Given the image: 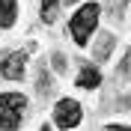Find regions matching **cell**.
<instances>
[{
    "label": "cell",
    "mask_w": 131,
    "mask_h": 131,
    "mask_svg": "<svg viewBox=\"0 0 131 131\" xmlns=\"http://www.w3.org/2000/svg\"><path fill=\"white\" fill-rule=\"evenodd\" d=\"M98 15H101V6L98 3H83L78 12L72 15V21H69V36L74 39V45H90L92 33H95L98 27Z\"/></svg>",
    "instance_id": "obj_1"
},
{
    "label": "cell",
    "mask_w": 131,
    "mask_h": 131,
    "mask_svg": "<svg viewBox=\"0 0 131 131\" xmlns=\"http://www.w3.org/2000/svg\"><path fill=\"white\" fill-rule=\"evenodd\" d=\"M24 110H27V98L21 92H0V128L3 131L21 128Z\"/></svg>",
    "instance_id": "obj_2"
},
{
    "label": "cell",
    "mask_w": 131,
    "mask_h": 131,
    "mask_svg": "<svg viewBox=\"0 0 131 131\" xmlns=\"http://www.w3.org/2000/svg\"><path fill=\"white\" fill-rule=\"evenodd\" d=\"M83 119V110L81 104L74 101V98H63V101H57V107H54V122L60 125V128H78Z\"/></svg>",
    "instance_id": "obj_3"
},
{
    "label": "cell",
    "mask_w": 131,
    "mask_h": 131,
    "mask_svg": "<svg viewBox=\"0 0 131 131\" xmlns=\"http://www.w3.org/2000/svg\"><path fill=\"white\" fill-rule=\"evenodd\" d=\"M27 72V51H12L3 57L0 63V74L6 78V81H21Z\"/></svg>",
    "instance_id": "obj_4"
},
{
    "label": "cell",
    "mask_w": 131,
    "mask_h": 131,
    "mask_svg": "<svg viewBox=\"0 0 131 131\" xmlns=\"http://www.w3.org/2000/svg\"><path fill=\"white\" fill-rule=\"evenodd\" d=\"M113 45H116V39L110 33H98L95 36V48H92V60H95V63H104V60L110 57Z\"/></svg>",
    "instance_id": "obj_5"
},
{
    "label": "cell",
    "mask_w": 131,
    "mask_h": 131,
    "mask_svg": "<svg viewBox=\"0 0 131 131\" xmlns=\"http://www.w3.org/2000/svg\"><path fill=\"white\" fill-rule=\"evenodd\" d=\"M78 86H81V90H95L98 83H101V72H98L95 66H90V63H83L81 66V74H78Z\"/></svg>",
    "instance_id": "obj_6"
},
{
    "label": "cell",
    "mask_w": 131,
    "mask_h": 131,
    "mask_svg": "<svg viewBox=\"0 0 131 131\" xmlns=\"http://www.w3.org/2000/svg\"><path fill=\"white\" fill-rule=\"evenodd\" d=\"M18 18V0H0V30H9Z\"/></svg>",
    "instance_id": "obj_7"
},
{
    "label": "cell",
    "mask_w": 131,
    "mask_h": 131,
    "mask_svg": "<svg viewBox=\"0 0 131 131\" xmlns=\"http://www.w3.org/2000/svg\"><path fill=\"white\" fill-rule=\"evenodd\" d=\"M60 6H63V0H42L39 6V18L45 21V24H54L60 15Z\"/></svg>",
    "instance_id": "obj_8"
},
{
    "label": "cell",
    "mask_w": 131,
    "mask_h": 131,
    "mask_svg": "<svg viewBox=\"0 0 131 131\" xmlns=\"http://www.w3.org/2000/svg\"><path fill=\"white\" fill-rule=\"evenodd\" d=\"M36 92H39V95H51V92H54V81H51V74H48L45 66H42L39 78H36Z\"/></svg>",
    "instance_id": "obj_9"
},
{
    "label": "cell",
    "mask_w": 131,
    "mask_h": 131,
    "mask_svg": "<svg viewBox=\"0 0 131 131\" xmlns=\"http://www.w3.org/2000/svg\"><path fill=\"white\" fill-rule=\"evenodd\" d=\"M119 74H122V78H131V48L125 51V57H122V66H119Z\"/></svg>",
    "instance_id": "obj_10"
},
{
    "label": "cell",
    "mask_w": 131,
    "mask_h": 131,
    "mask_svg": "<svg viewBox=\"0 0 131 131\" xmlns=\"http://www.w3.org/2000/svg\"><path fill=\"white\" fill-rule=\"evenodd\" d=\"M54 69H57V72H66V60H63V54H54Z\"/></svg>",
    "instance_id": "obj_11"
},
{
    "label": "cell",
    "mask_w": 131,
    "mask_h": 131,
    "mask_svg": "<svg viewBox=\"0 0 131 131\" xmlns=\"http://www.w3.org/2000/svg\"><path fill=\"white\" fill-rule=\"evenodd\" d=\"M104 131H131V128H128V125H107Z\"/></svg>",
    "instance_id": "obj_12"
},
{
    "label": "cell",
    "mask_w": 131,
    "mask_h": 131,
    "mask_svg": "<svg viewBox=\"0 0 131 131\" xmlns=\"http://www.w3.org/2000/svg\"><path fill=\"white\" fill-rule=\"evenodd\" d=\"M39 131H51V128H48V125H42V128H39Z\"/></svg>",
    "instance_id": "obj_13"
},
{
    "label": "cell",
    "mask_w": 131,
    "mask_h": 131,
    "mask_svg": "<svg viewBox=\"0 0 131 131\" xmlns=\"http://www.w3.org/2000/svg\"><path fill=\"white\" fill-rule=\"evenodd\" d=\"M66 3H78V0H66Z\"/></svg>",
    "instance_id": "obj_14"
}]
</instances>
